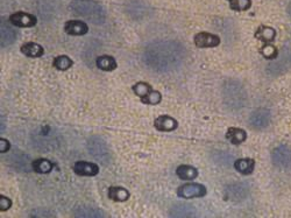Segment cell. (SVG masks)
Wrapping results in <instances>:
<instances>
[{"label":"cell","instance_id":"4316f807","mask_svg":"<svg viewBox=\"0 0 291 218\" xmlns=\"http://www.w3.org/2000/svg\"><path fill=\"white\" fill-rule=\"evenodd\" d=\"M231 7L235 11H246L252 6L251 0H228Z\"/></svg>","mask_w":291,"mask_h":218},{"label":"cell","instance_id":"603a6c76","mask_svg":"<svg viewBox=\"0 0 291 218\" xmlns=\"http://www.w3.org/2000/svg\"><path fill=\"white\" fill-rule=\"evenodd\" d=\"M177 175L182 180H193L198 176V171L191 166H179L177 168Z\"/></svg>","mask_w":291,"mask_h":218},{"label":"cell","instance_id":"9a60e30c","mask_svg":"<svg viewBox=\"0 0 291 218\" xmlns=\"http://www.w3.org/2000/svg\"><path fill=\"white\" fill-rule=\"evenodd\" d=\"M21 53L28 57H40L43 55L44 50L43 47L40 46V44L35 42H28L21 47Z\"/></svg>","mask_w":291,"mask_h":218},{"label":"cell","instance_id":"277c9868","mask_svg":"<svg viewBox=\"0 0 291 218\" xmlns=\"http://www.w3.org/2000/svg\"><path fill=\"white\" fill-rule=\"evenodd\" d=\"M88 148L89 153L91 157L97 159L100 164L107 165L111 160V154L109 148H107L106 144L98 137L90 138L88 141Z\"/></svg>","mask_w":291,"mask_h":218},{"label":"cell","instance_id":"e0dca14e","mask_svg":"<svg viewBox=\"0 0 291 218\" xmlns=\"http://www.w3.org/2000/svg\"><path fill=\"white\" fill-rule=\"evenodd\" d=\"M234 166L239 173L244 175H248L252 174L253 171H254L255 162L252 159H239V160L235 161Z\"/></svg>","mask_w":291,"mask_h":218},{"label":"cell","instance_id":"5bb4252c","mask_svg":"<svg viewBox=\"0 0 291 218\" xmlns=\"http://www.w3.org/2000/svg\"><path fill=\"white\" fill-rule=\"evenodd\" d=\"M155 127L158 131L170 132V131H174L177 127V122L169 116H161L155 120Z\"/></svg>","mask_w":291,"mask_h":218},{"label":"cell","instance_id":"484cf974","mask_svg":"<svg viewBox=\"0 0 291 218\" xmlns=\"http://www.w3.org/2000/svg\"><path fill=\"white\" fill-rule=\"evenodd\" d=\"M133 90L138 96H140L141 98H144V97L147 96L153 89H151V86L149 84H147V83L140 82L133 86Z\"/></svg>","mask_w":291,"mask_h":218},{"label":"cell","instance_id":"ba28073f","mask_svg":"<svg viewBox=\"0 0 291 218\" xmlns=\"http://www.w3.org/2000/svg\"><path fill=\"white\" fill-rule=\"evenodd\" d=\"M206 194V188L198 183H190V185L182 186L178 189V196L183 199H192V197H203Z\"/></svg>","mask_w":291,"mask_h":218},{"label":"cell","instance_id":"8fae6325","mask_svg":"<svg viewBox=\"0 0 291 218\" xmlns=\"http://www.w3.org/2000/svg\"><path fill=\"white\" fill-rule=\"evenodd\" d=\"M98 166L91 164V162L78 161L75 165V173L81 176H95L98 174Z\"/></svg>","mask_w":291,"mask_h":218},{"label":"cell","instance_id":"30bf717a","mask_svg":"<svg viewBox=\"0 0 291 218\" xmlns=\"http://www.w3.org/2000/svg\"><path fill=\"white\" fill-rule=\"evenodd\" d=\"M195 43L199 48H211L217 47L220 43V39L217 35L211 33L202 32L195 36Z\"/></svg>","mask_w":291,"mask_h":218},{"label":"cell","instance_id":"ac0fdd59","mask_svg":"<svg viewBox=\"0 0 291 218\" xmlns=\"http://www.w3.org/2000/svg\"><path fill=\"white\" fill-rule=\"evenodd\" d=\"M75 216L76 217H104L105 215H104L103 211L95 209V208H92V207L81 206L76 209Z\"/></svg>","mask_w":291,"mask_h":218},{"label":"cell","instance_id":"cb8c5ba5","mask_svg":"<svg viewBox=\"0 0 291 218\" xmlns=\"http://www.w3.org/2000/svg\"><path fill=\"white\" fill-rule=\"evenodd\" d=\"M255 36L260 40L265 41V42H268V41H272L274 40V37H275V30L270 28V27H261V28H259L258 32H256Z\"/></svg>","mask_w":291,"mask_h":218},{"label":"cell","instance_id":"3957f363","mask_svg":"<svg viewBox=\"0 0 291 218\" xmlns=\"http://www.w3.org/2000/svg\"><path fill=\"white\" fill-rule=\"evenodd\" d=\"M225 102L232 109H240L246 104V92L237 82H230L224 86Z\"/></svg>","mask_w":291,"mask_h":218},{"label":"cell","instance_id":"9c48e42d","mask_svg":"<svg viewBox=\"0 0 291 218\" xmlns=\"http://www.w3.org/2000/svg\"><path fill=\"white\" fill-rule=\"evenodd\" d=\"M9 21L12 22V25L16 27H33L36 25V18L32 14L25 12H16L14 14L11 15Z\"/></svg>","mask_w":291,"mask_h":218},{"label":"cell","instance_id":"44dd1931","mask_svg":"<svg viewBox=\"0 0 291 218\" xmlns=\"http://www.w3.org/2000/svg\"><path fill=\"white\" fill-rule=\"evenodd\" d=\"M109 196L111 200L117 201V202H124V201L128 200L130 193L121 187H111L109 189Z\"/></svg>","mask_w":291,"mask_h":218},{"label":"cell","instance_id":"7c38bea8","mask_svg":"<svg viewBox=\"0 0 291 218\" xmlns=\"http://www.w3.org/2000/svg\"><path fill=\"white\" fill-rule=\"evenodd\" d=\"M0 32H1V47L5 48L9 46V44L14 43L16 40V33L15 30L11 28V26H8V23L1 20V28H0Z\"/></svg>","mask_w":291,"mask_h":218},{"label":"cell","instance_id":"6da1fadb","mask_svg":"<svg viewBox=\"0 0 291 218\" xmlns=\"http://www.w3.org/2000/svg\"><path fill=\"white\" fill-rule=\"evenodd\" d=\"M185 58V49L174 40H157L148 44L144 61L157 72H169L179 68Z\"/></svg>","mask_w":291,"mask_h":218},{"label":"cell","instance_id":"8992f818","mask_svg":"<svg viewBox=\"0 0 291 218\" xmlns=\"http://www.w3.org/2000/svg\"><path fill=\"white\" fill-rule=\"evenodd\" d=\"M270 119V112L266 109H259L254 111L249 117V124L252 127H254L256 130H262L269 125Z\"/></svg>","mask_w":291,"mask_h":218},{"label":"cell","instance_id":"1f68e13d","mask_svg":"<svg viewBox=\"0 0 291 218\" xmlns=\"http://www.w3.org/2000/svg\"><path fill=\"white\" fill-rule=\"evenodd\" d=\"M262 51H263V54L266 55V57H272V56L274 57L276 54L275 49H274V48H272V47H266Z\"/></svg>","mask_w":291,"mask_h":218},{"label":"cell","instance_id":"ffe728a7","mask_svg":"<svg viewBox=\"0 0 291 218\" xmlns=\"http://www.w3.org/2000/svg\"><path fill=\"white\" fill-rule=\"evenodd\" d=\"M246 137H247V134H246L244 130L234 129V127H232V129L228 130L226 133L227 139L234 145H239V144L244 143V141L246 140Z\"/></svg>","mask_w":291,"mask_h":218},{"label":"cell","instance_id":"7a4b0ae2","mask_svg":"<svg viewBox=\"0 0 291 218\" xmlns=\"http://www.w3.org/2000/svg\"><path fill=\"white\" fill-rule=\"evenodd\" d=\"M70 7L75 14L88 19L95 25H102L105 22V9L93 0H72Z\"/></svg>","mask_w":291,"mask_h":218},{"label":"cell","instance_id":"f546056e","mask_svg":"<svg viewBox=\"0 0 291 218\" xmlns=\"http://www.w3.org/2000/svg\"><path fill=\"white\" fill-rule=\"evenodd\" d=\"M12 206V201L5 196H0V210L6 211L8 210Z\"/></svg>","mask_w":291,"mask_h":218},{"label":"cell","instance_id":"4dcf8cb0","mask_svg":"<svg viewBox=\"0 0 291 218\" xmlns=\"http://www.w3.org/2000/svg\"><path fill=\"white\" fill-rule=\"evenodd\" d=\"M9 150V143L6 139H0V151L1 153H5Z\"/></svg>","mask_w":291,"mask_h":218},{"label":"cell","instance_id":"5b68a950","mask_svg":"<svg viewBox=\"0 0 291 218\" xmlns=\"http://www.w3.org/2000/svg\"><path fill=\"white\" fill-rule=\"evenodd\" d=\"M273 164L281 169L291 167V150L288 146H279L273 152Z\"/></svg>","mask_w":291,"mask_h":218},{"label":"cell","instance_id":"d6a6232c","mask_svg":"<svg viewBox=\"0 0 291 218\" xmlns=\"http://www.w3.org/2000/svg\"><path fill=\"white\" fill-rule=\"evenodd\" d=\"M288 13H289V15L291 16V2L289 4V6H288Z\"/></svg>","mask_w":291,"mask_h":218},{"label":"cell","instance_id":"4fadbf2b","mask_svg":"<svg viewBox=\"0 0 291 218\" xmlns=\"http://www.w3.org/2000/svg\"><path fill=\"white\" fill-rule=\"evenodd\" d=\"M88 25L79 20H71L65 23V32L70 35H84L88 33Z\"/></svg>","mask_w":291,"mask_h":218},{"label":"cell","instance_id":"d6986e66","mask_svg":"<svg viewBox=\"0 0 291 218\" xmlns=\"http://www.w3.org/2000/svg\"><path fill=\"white\" fill-rule=\"evenodd\" d=\"M97 67H98L100 70L112 71L117 68V62L112 56L104 55V56H99L97 58Z\"/></svg>","mask_w":291,"mask_h":218},{"label":"cell","instance_id":"52a82bcc","mask_svg":"<svg viewBox=\"0 0 291 218\" xmlns=\"http://www.w3.org/2000/svg\"><path fill=\"white\" fill-rule=\"evenodd\" d=\"M291 68V50H286V53L280 57L275 63L269 64L268 72L272 75H281Z\"/></svg>","mask_w":291,"mask_h":218},{"label":"cell","instance_id":"7402d4cb","mask_svg":"<svg viewBox=\"0 0 291 218\" xmlns=\"http://www.w3.org/2000/svg\"><path fill=\"white\" fill-rule=\"evenodd\" d=\"M32 168L36 173H40V174H47V173L51 172V169H53V164L46 160V159H37V160L33 161Z\"/></svg>","mask_w":291,"mask_h":218},{"label":"cell","instance_id":"f1b7e54d","mask_svg":"<svg viewBox=\"0 0 291 218\" xmlns=\"http://www.w3.org/2000/svg\"><path fill=\"white\" fill-rule=\"evenodd\" d=\"M171 216H175V217H189V216H193V211L190 209H185L183 208L182 206L179 207H175L174 209L171 210Z\"/></svg>","mask_w":291,"mask_h":218},{"label":"cell","instance_id":"83f0119b","mask_svg":"<svg viewBox=\"0 0 291 218\" xmlns=\"http://www.w3.org/2000/svg\"><path fill=\"white\" fill-rule=\"evenodd\" d=\"M161 99H162L161 93L157 92V91H154V90H151V91L148 93L147 96L142 98V102L146 103V104H153V105H156V104L161 102Z\"/></svg>","mask_w":291,"mask_h":218},{"label":"cell","instance_id":"d4e9b609","mask_svg":"<svg viewBox=\"0 0 291 218\" xmlns=\"http://www.w3.org/2000/svg\"><path fill=\"white\" fill-rule=\"evenodd\" d=\"M54 65H55V68L58 69V70H68V69L72 65V61H71V58L62 55V56H58L55 58Z\"/></svg>","mask_w":291,"mask_h":218},{"label":"cell","instance_id":"2e32d148","mask_svg":"<svg viewBox=\"0 0 291 218\" xmlns=\"http://www.w3.org/2000/svg\"><path fill=\"white\" fill-rule=\"evenodd\" d=\"M248 194V190H247V187L245 185H234V186H231L228 187L227 189V195H228V199L231 200H242L245 199L246 196H247Z\"/></svg>","mask_w":291,"mask_h":218}]
</instances>
